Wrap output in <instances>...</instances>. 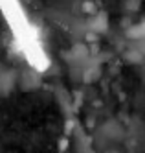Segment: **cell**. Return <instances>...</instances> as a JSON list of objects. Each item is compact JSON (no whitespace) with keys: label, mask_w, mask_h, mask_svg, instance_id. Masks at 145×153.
I'll use <instances>...</instances> for the list:
<instances>
[{"label":"cell","mask_w":145,"mask_h":153,"mask_svg":"<svg viewBox=\"0 0 145 153\" xmlns=\"http://www.w3.org/2000/svg\"><path fill=\"white\" fill-rule=\"evenodd\" d=\"M127 35H129V39L136 41V42L145 41V19L140 20V22H136V24H132V26L127 30Z\"/></svg>","instance_id":"6da1fadb"}]
</instances>
